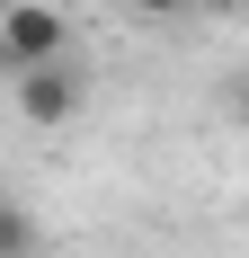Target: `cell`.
I'll list each match as a JSON object with an SVG mask.
<instances>
[{
    "instance_id": "cell-1",
    "label": "cell",
    "mask_w": 249,
    "mask_h": 258,
    "mask_svg": "<svg viewBox=\"0 0 249 258\" xmlns=\"http://www.w3.org/2000/svg\"><path fill=\"white\" fill-rule=\"evenodd\" d=\"M63 45H72V18H63V9H53V0H9V9H0V53H9V62H63Z\"/></svg>"
},
{
    "instance_id": "cell-2",
    "label": "cell",
    "mask_w": 249,
    "mask_h": 258,
    "mask_svg": "<svg viewBox=\"0 0 249 258\" xmlns=\"http://www.w3.org/2000/svg\"><path fill=\"white\" fill-rule=\"evenodd\" d=\"M18 116L27 125H72L80 116V80L63 72V62H27L18 72Z\"/></svg>"
},
{
    "instance_id": "cell-3",
    "label": "cell",
    "mask_w": 249,
    "mask_h": 258,
    "mask_svg": "<svg viewBox=\"0 0 249 258\" xmlns=\"http://www.w3.org/2000/svg\"><path fill=\"white\" fill-rule=\"evenodd\" d=\"M0 258H36V214L18 196H0Z\"/></svg>"
},
{
    "instance_id": "cell-4",
    "label": "cell",
    "mask_w": 249,
    "mask_h": 258,
    "mask_svg": "<svg viewBox=\"0 0 249 258\" xmlns=\"http://www.w3.org/2000/svg\"><path fill=\"white\" fill-rule=\"evenodd\" d=\"M134 9H143V18H178L187 0H134Z\"/></svg>"
},
{
    "instance_id": "cell-5",
    "label": "cell",
    "mask_w": 249,
    "mask_h": 258,
    "mask_svg": "<svg viewBox=\"0 0 249 258\" xmlns=\"http://www.w3.org/2000/svg\"><path fill=\"white\" fill-rule=\"evenodd\" d=\"M240 125H249V80H240Z\"/></svg>"
},
{
    "instance_id": "cell-6",
    "label": "cell",
    "mask_w": 249,
    "mask_h": 258,
    "mask_svg": "<svg viewBox=\"0 0 249 258\" xmlns=\"http://www.w3.org/2000/svg\"><path fill=\"white\" fill-rule=\"evenodd\" d=\"M0 9H9V0H0Z\"/></svg>"
}]
</instances>
